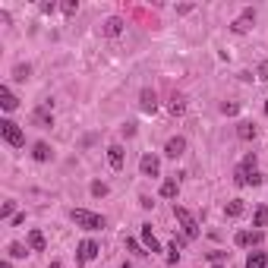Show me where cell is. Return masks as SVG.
<instances>
[{
	"instance_id": "6da1fadb",
	"label": "cell",
	"mask_w": 268,
	"mask_h": 268,
	"mask_svg": "<svg viewBox=\"0 0 268 268\" xmlns=\"http://www.w3.org/2000/svg\"><path fill=\"white\" fill-rule=\"evenodd\" d=\"M69 218H73L76 227H82V230H101V227H107L104 214H95L88 208H73V211H69Z\"/></svg>"
},
{
	"instance_id": "5b68a950",
	"label": "cell",
	"mask_w": 268,
	"mask_h": 268,
	"mask_svg": "<svg viewBox=\"0 0 268 268\" xmlns=\"http://www.w3.org/2000/svg\"><path fill=\"white\" fill-rule=\"evenodd\" d=\"M98 253H101V246H98L95 240H82V243H79V249H76V262H79V265H85V262H92Z\"/></svg>"
},
{
	"instance_id": "74e56055",
	"label": "cell",
	"mask_w": 268,
	"mask_h": 268,
	"mask_svg": "<svg viewBox=\"0 0 268 268\" xmlns=\"http://www.w3.org/2000/svg\"><path fill=\"white\" fill-rule=\"evenodd\" d=\"M259 79H268V60H265L262 66H259Z\"/></svg>"
},
{
	"instance_id": "ba28073f",
	"label": "cell",
	"mask_w": 268,
	"mask_h": 268,
	"mask_svg": "<svg viewBox=\"0 0 268 268\" xmlns=\"http://www.w3.org/2000/svg\"><path fill=\"white\" fill-rule=\"evenodd\" d=\"M183 152H186V139H183V136H174V139H167V145H164V155H167V158H174V161H177Z\"/></svg>"
},
{
	"instance_id": "b9f144b4",
	"label": "cell",
	"mask_w": 268,
	"mask_h": 268,
	"mask_svg": "<svg viewBox=\"0 0 268 268\" xmlns=\"http://www.w3.org/2000/svg\"><path fill=\"white\" fill-rule=\"evenodd\" d=\"M120 268H130V262H123V265H120Z\"/></svg>"
},
{
	"instance_id": "484cf974",
	"label": "cell",
	"mask_w": 268,
	"mask_h": 268,
	"mask_svg": "<svg viewBox=\"0 0 268 268\" xmlns=\"http://www.w3.org/2000/svg\"><path fill=\"white\" fill-rule=\"evenodd\" d=\"M13 76H16V79H19V82H26V79L32 76V66H29V63H19V66H16V69H13Z\"/></svg>"
},
{
	"instance_id": "7a4b0ae2",
	"label": "cell",
	"mask_w": 268,
	"mask_h": 268,
	"mask_svg": "<svg viewBox=\"0 0 268 268\" xmlns=\"http://www.w3.org/2000/svg\"><path fill=\"white\" fill-rule=\"evenodd\" d=\"M0 136H4V142H7V145H13V149H22V145H26L22 127H19V123H13L10 117L0 120Z\"/></svg>"
},
{
	"instance_id": "60d3db41",
	"label": "cell",
	"mask_w": 268,
	"mask_h": 268,
	"mask_svg": "<svg viewBox=\"0 0 268 268\" xmlns=\"http://www.w3.org/2000/svg\"><path fill=\"white\" fill-rule=\"evenodd\" d=\"M265 117H268V98H265Z\"/></svg>"
},
{
	"instance_id": "8d00e7d4",
	"label": "cell",
	"mask_w": 268,
	"mask_h": 268,
	"mask_svg": "<svg viewBox=\"0 0 268 268\" xmlns=\"http://www.w3.org/2000/svg\"><path fill=\"white\" fill-rule=\"evenodd\" d=\"M54 10H57V4H54V0H51V4H41V13H54Z\"/></svg>"
},
{
	"instance_id": "83f0119b",
	"label": "cell",
	"mask_w": 268,
	"mask_h": 268,
	"mask_svg": "<svg viewBox=\"0 0 268 268\" xmlns=\"http://www.w3.org/2000/svg\"><path fill=\"white\" fill-rule=\"evenodd\" d=\"M88 189H92V196H98V199H101V196H107V192H111V189H107V183H101V180H95V183L88 186Z\"/></svg>"
},
{
	"instance_id": "1f68e13d",
	"label": "cell",
	"mask_w": 268,
	"mask_h": 268,
	"mask_svg": "<svg viewBox=\"0 0 268 268\" xmlns=\"http://www.w3.org/2000/svg\"><path fill=\"white\" fill-rule=\"evenodd\" d=\"M127 249H130V253H136V256H145V253H142V246H139L133 237H127Z\"/></svg>"
},
{
	"instance_id": "ac0fdd59",
	"label": "cell",
	"mask_w": 268,
	"mask_h": 268,
	"mask_svg": "<svg viewBox=\"0 0 268 268\" xmlns=\"http://www.w3.org/2000/svg\"><path fill=\"white\" fill-rule=\"evenodd\" d=\"M35 123H41V127H51V123H54V117H51V101L41 104L38 111H35Z\"/></svg>"
},
{
	"instance_id": "ffe728a7",
	"label": "cell",
	"mask_w": 268,
	"mask_h": 268,
	"mask_svg": "<svg viewBox=\"0 0 268 268\" xmlns=\"http://www.w3.org/2000/svg\"><path fill=\"white\" fill-rule=\"evenodd\" d=\"M253 224H256L259 230H262V227H268V208H265V205H259V208L253 211Z\"/></svg>"
},
{
	"instance_id": "e0dca14e",
	"label": "cell",
	"mask_w": 268,
	"mask_h": 268,
	"mask_svg": "<svg viewBox=\"0 0 268 268\" xmlns=\"http://www.w3.org/2000/svg\"><path fill=\"white\" fill-rule=\"evenodd\" d=\"M268 265V253H262V249H256V253H249L246 259V268H265Z\"/></svg>"
},
{
	"instance_id": "8fae6325",
	"label": "cell",
	"mask_w": 268,
	"mask_h": 268,
	"mask_svg": "<svg viewBox=\"0 0 268 268\" xmlns=\"http://www.w3.org/2000/svg\"><path fill=\"white\" fill-rule=\"evenodd\" d=\"M123 161H127V152H123V145H117V142H114V145L107 149V164H111L114 170H120Z\"/></svg>"
},
{
	"instance_id": "7c38bea8",
	"label": "cell",
	"mask_w": 268,
	"mask_h": 268,
	"mask_svg": "<svg viewBox=\"0 0 268 268\" xmlns=\"http://www.w3.org/2000/svg\"><path fill=\"white\" fill-rule=\"evenodd\" d=\"M262 183H265V174H259V170H253V174L237 170V186H262Z\"/></svg>"
},
{
	"instance_id": "8992f818",
	"label": "cell",
	"mask_w": 268,
	"mask_h": 268,
	"mask_svg": "<svg viewBox=\"0 0 268 268\" xmlns=\"http://www.w3.org/2000/svg\"><path fill=\"white\" fill-rule=\"evenodd\" d=\"M139 170H142V177H158V170H161L158 155H142L139 158Z\"/></svg>"
},
{
	"instance_id": "f1b7e54d",
	"label": "cell",
	"mask_w": 268,
	"mask_h": 268,
	"mask_svg": "<svg viewBox=\"0 0 268 268\" xmlns=\"http://www.w3.org/2000/svg\"><path fill=\"white\" fill-rule=\"evenodd\" d=\"M60 10H63L66 16H76V13H79V4H76V0H66V4H63Z\"/></svg>"
},
{
	"instance_id": "e575fe53",
	"label": "cell",
	"mask_w": 268,
	"mask_h": 268,
	"mask_svg": "<svg viewBox=\"0 0 268 268\" xmlns=\"http://www.w3.org/2000/svg\"><path fill=\"white\" fill-rule=\"evenodd\" d=\"M13 224L19 227V224H26V211H19V214H13Z\"/></svg>"
},
{
	"instance_id": "603a6c76",
	"label": "cell",
	"mask_w": 268,
	"mask_h": 268,
	"mask_svg": "<svg viewBox=\"0 0 268 268\" xmlns=\"http://www.w3.org/2000/svg\"><path fill=\"white\" fill-rule=\"evenodd\" d=\"M177 189H180V183H177V180H164V183H161V196H164V199H174Z\"/></svg>"
},
{
	"instance_id": "f35d334b",
	"label": "cell",
	"mask_w": 268,
	"mask_h": 268,
	"mask_svg": "<svg viewBox=\"0 0 268 268\" xmlns=\"http://www.w3.org/2000/svg\"><path fill=\"white\" fill-rule=\"evenodd\" d=\"M0 268H13V262H10V259H4V262H0Z\"/></svg>"
},
{
	"instance_id": "d6986e66",
	"label": "cell",
	"mask_w": 268,
	"mask_h": 268,
	"mask_svg": "<svg viewBox=\"0 0 268 268\" xmlns=\"http://www.w3.org/2000/svg\"><path fill=\"white\" fill-rule=\"evenodd\" d=\"M170 114H174V117H183V114H186V98H183V95H174V101H170Z\"/></svg>"
},
{
	"instance_id": "277c9868",
	"label": "cell",
	"mask_w": 268,
	"mask_h": 268,
	"mask_svg": "<svg viewBox=\"0 0 268 268\" xmlns=\"http://www.w3.org/2000/svg\"><path fill=\"white\" fill-rule=\"evenodd\" d=\"M253 26H256V10L253 7H246L234 22H230V32H237V35H246V32H253Z\"/></svg>"
},
{
	"instance_id": "4dcf8cb0",
	"label": "cell",
	"mask_w": 268,
	"mask_h": 268,
	"mask_svg": "<svg viewBox=\"0 0 268 268\" xmlns=\"http://www.w3.org/2000/svg\"><path fill=\"white\" fill-rule=\"evenodd\" d=\"M208 259H211V265H221V262L227 259V253H221V249H214V253H208Z\"/></svg>"
},
{
	"instance_id": "7402d4cb",
	"label": "cell",
	"mask_w": 268,
	"mask_h": 268,
	"mask_svg": "<svg viewBox=\"0 0 268 268\" xmlns=\"http://www.w3.org/2000/svg\"><path fill=\"white\" fill-rule=\"evenodd\" d=\"M224 214H227V218H240V214H243V202H240V199L227 202V205H224Z\"/></svg>"
},
{
	"instance_id": "ab89813d",
	"label": "cell",
	"mask_w": 268,
	"mask_h": 268,
	"mask_svg": "<svg viewBox=\"0 0 268 268\" xmlns=\"http://www.w3.org/2000/svg\"><path fill=\"white\" fill-rule=\"evenodd\" d=\"M47 268H63V265H60V262H51V265H47Z\"/></svg>"
},
{
	"instance_id": "d6a6232c",
	"label": "cell",
	"mask_w": 268,
	"mask_h": 268,
	"mask_svg": "<svg viewBox=\"0 0 268 268\" xmlns=\"http://www.w3.org/2000/svg\"><path fill=\"white\" fill-rule=\"evenodd\" d=\"M237 111H240V104H227V101L221 104V114H227V117H234Z\"/></svg>"
},
{
	"instance_id": "f546056e",
	"label": "cell",
	"mask_w": 268,
	"mask_h": 268,
	"mask_svg": "<svg viewBox=\"0 0 268 268\" xmlns=\"http://www.w3.org/2000/svg\"><path fill=\"white\" fill-rule=\"evenodd\" d=\"M16 211V202H4V208H0V218H13Z\"/></svg>"
},
{
	"instance_id": "5bb4252c",
	"label": "cell",
	"mask_w": 268,
	"mask_h": 268,
	"mask_svg": "<svg viewBox=\"0 0 268 268\" xmlns=\"http://www.w3.org/2000/svg\"><path fill=\"white\" fill-rule=\"evenodd\" d=\"M44 234H41V230H29V249H32V253H44Z\"/></svg>"
},
{
	"instance_id": "9a60e30c",
	"label": "cell",
	"mask_w": 268,
	"mask_h": 268,
	"mask_svg": "<svg viewBox=\"0 0 268 268\" xmlns=\"http://www.w3.org/2000/svg\"><path fill=\"white\" fill-rule=\"evenodd\" d=\"M16 104L19 101H16V95L10 92V85H0V107H4V111H13Z\"/></svg>"
},
{
	"instance_id": "2e32d148",
	"label": "cell",
	"mask_w": 268,
	"mask_h": 268,
	"mask_svg": "<svg viewBox=\"0 0 268 268\" xmlns=\"http://www.w3.org/2000/svg\"><path fill=\"white\" fill-rule=\"evenodd\" d=\"M32 158L41 161V164L51 161V145H47V142H35V145H32Z\"/></svg>"
},
{
	"instance_id": "4fadbf2b",
	"label": "cell",
	"mask_w": 268,
	"mask_h": 268,
	"mask_svg": "<svg viewBox=\"0 0 268 268\" xmlns=\"http://www.w3.org/2000/svg\"><path fill=\"white\" fill-rule=\"evenodd\" d=\"M142 243H145L149 253H161V243H158V237H155L152 224H142Z\"/></svg>"
},
{
	"instance_id": "d4e9b609",
	"label": "cell",
	"mask_w": 268,
	"mask_h": 268,
	"mask_svg": "<svg viewBox=\"0 0 268 268\" xmlns=\"http://www.w3.org/2000/svg\"><path fill=\"white\" fill-rule=\"evenodd\" d=\"M237 136L246 139V142H249V139H256V127H253V123H240V127H237Z\"/></svg>"
},
{
	"instance_id": "3957f363",
	"label": "cell",
	"mask_w": 268,
	"mask_h": 268,
	"mask_svg": "<svg viewBox=\"0 0 268 268\" xmlns=\"http://www.w3.org/2000/svg\"><path fill=\"white\" fill-rule=\"evenodd\" d=\"M174 218L180 221V227H183V234H186V240H196L199 237V224H196V218L183 208V205H174Z\"/></svg>"
},
{
	"instance_id": "cb8c5ba5",
	"label": "cell",
	"mask_w": 268,
	"mask_h": 268,
	"mask_svg": "<svg viewBox=\"0 0 268 268\" xmlns=\"http://www.w3.org/2000/svg\"><path fill=\"white\" fill-rule=\"evenodd\" d=\"M237 170H243V174H253V170H256V152H249V155L240 161V167H237Z\"/></svg>"
},
{
	"instance_id": "d590c367",
	"label": "cell",
	"mask_w": 268,
	"mask_h": 268,
	"mask_svg": "<svg viewBox=\"0 0 268 268\" xmlns=\"http://www.w3.org/2000/svg\"><path fill=\"white\" fill-rule=\"evenodd\" d=\"M139 205H142V208H152V205H155V202H152V199H149V196H139Z\"/></svg>"
},
{
	"instance_id": "9c48e42d",
	"label": "cell",
	"mask_w": 268,
	"mask_h": 268,
	"mask_svg": "<svg viewBox=\"0 0 268 268\" xmlns=\"http://www.w3.org/2000/svg\"><path fill=\"white\" fill-rule=\"evenodd\" d=\"M237 246H259L262 243V230H240V234L234 237Z\"/></svg>"
},
{
	"instance_id": "52a82bcc",
	"label": "cell",
	"mask_w": 268,
	"mask_h": 268,
	"mask_svg": "<svg viewBox=\"0 0 268 268\" xmlns=\"http://www.w3.org/2000/svg\"><path fill=\"white\" fill-rule=\"evenodd\" d=\"M123 26H127V22H123L120 16H111V19L101 22V35H107V38H117V35L123 32Z\"/></svg>"
},
{
	"instance_id": "836d02e7",
	"label": "cell",
	"mask_w": 268,
	"mask_h": 268,
	"mask_svg": "<svg viewBox=\"0 0 268 268\" xmlns=\"http://www.w3.org/2000/svg\"><path fill=\"white\" fill-rule=\"evenodd\" d=\"M123 136H127V139L136 136V123H127V127H123Z\"/></svg>"
},
{
	"instance_id": "30bf717a",
	"label": "cell",
	"mask_w": 268,
	"mask_h": 268,
	"mask_svg": "<svg viewBox=\"0 0 268 268\" xmlns=\"http://www.w3.org/2000/svg\"><path fill=\"white\" fill-rule=\"evenodd\" d=\"M139 104H142V111H145V114H155V111H158V95H155V88H142Z\"/></svg>"
},
{
	"instance_id": "4316f807",
	"label": "cell",
	"mask_w": 268,
	"mask_h": 268,
	"mask_svg": "<svg viewBox=\"0 0 268 268\" xmlns=\"http://www.w3.org/2000/svg\"><path fill=\"white\" fill-rule=\"evenodd\" d=\"M180 262V246H177V240L167 246V265H177Z\"/></svg>"
},
{
	"instance_id": "44dd1931",
	"label": "cell",
	"mask_w": 268,
	"mask_h": 268,
	"mask_svg": "<svg viewBox=\"0 0 268 268\" xmlns=\"http://www.w3.org/2000/svg\"><path fill=\"white\" fill-rule=\"evenodd\" d=\"M7 256H10V259H26L29 249H26L22 243H10V246H7Z\"/></svg>"
}]
</instances>
